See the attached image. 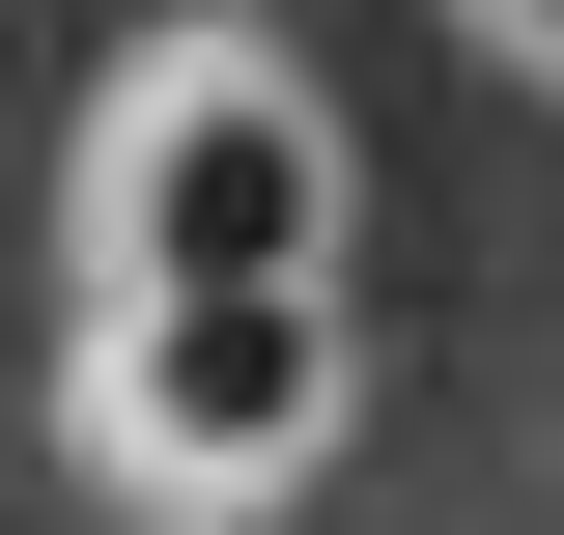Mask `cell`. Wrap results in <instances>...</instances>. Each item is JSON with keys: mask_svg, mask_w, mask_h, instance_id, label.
Segmentation results:
<instances>
[{"mask_svg": "<svg viewBox=\"0 0 564 535\" xmlns=\"http://www.w3.org/2000/svg\"><path fill=\"white\" fill-rule=\"evenodd\" d=\"M339 254V141H311V85L254 57H170L113 113V310H254V282Z\"/></svg>", "mask_w": 564, "mask_h": 535, "instance_id": "obj_1", "label": "cell"}, {"mask_svg": "<svg viewBox=\"0 0 564 535\" xmlns=\"http://www.w3.org/2000/svg\"><path fill=\"white\" fill-rule=\"evenodd\" d=\"M339 423V310L254 282V310H113V451L141 479H282Z\"/></svg>", "mask_w": 564, "mask_h": 535, "instance_id": "obj_2", "label": "cell"}, {"mask_svg": "<svg viewBox=\"0 0 564 535\" xmlns=\"http://www.w3.org/2000/svg\"><path fill=\"white\" fill-rule=\"evenodd\" d=\"M480 29H508V57H564V0H480Z\"/></svg>", "mask_w": 564, "mask_h": 535, "instance_id": "obj_3", "label": "cell"}]
</instances>
